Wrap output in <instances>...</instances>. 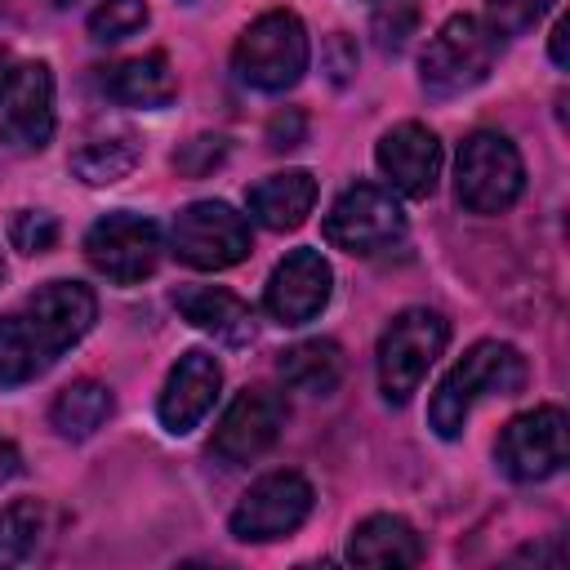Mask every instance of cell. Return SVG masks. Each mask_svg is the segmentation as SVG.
Returning a JSON list of instances; mask_svg holds the SVG:
<instances>
[{
  "label": "cell",
  "instance_id": "cell-1",
  "mask_svg": "<svg viewBox=\"0 0 570 570\" xmlns=\"http://www.w3.org/2000/svg\"><path fill=\"white\" fill-rule=\"evenodd\" d=\"M98 316V298L80 281H49L0 316V387L40 379L76 347Z\"/></svg>",
  "mask_w": 570,
  "mask_h": 570
},
{
  "label": "cell",
  "instance_id": "cell-2",
  "mask_svg": "<svg viewBox=\"0 0 570 570\" xmlns=\"http://www.w3.org/2000/svg\"><path fill=\"white\" fill-rule=\"evenodd\" d=\"M530 370H525V356L512 347V343H499V338H481L472 343L454 365L450 374L436 383L432 401H428V428L441 436V441H454L463 428H468V414L476 401H490V396H517L525 387Z\"/></svg>",
  "mask_w": 570,
  "mask_h": 570
},
{
  "label": "cell",
  "instance_id": "cell-3",
  "mask_svg": "<svg viewBox=\"0 0 570 570\" xmlns=\"http://www.w3.org/2000/svg\"><path fill=\"white\" fill-rule=\"evenodd\" d=\"M307 58H312V45H307L303 18L289 9H272L236 36L232 71L240 85H249L258 94H285L303 80Z\"/></svg>",
  "mask_w": 570,
  "mask_h": 570
},
{
  "label": "cell",
  "instance_id": "cell-4",
  "mask_svg": "<svg viewBox=\"0 0 570 570\" xmlns=\"http://www.w3.org/2000/svg\"><path fill=\"white\" fill-rule=\"evenodd\" d=\"M494 58H499V36L490 31V22L476 13H454L428 36L419 58V80L432 98H459L494 71Z\"/></svg>",
  "mask_w": 570,
  "mask_h": 570
},
{
  "label": "cell",
  "instance_id": "cell-5",
  "mask_svg": "<svg viewBox=\"0 0 570 570\" xmlns=\"http://www.w3.org/2000/svg\"><path fill=\"white\" fill-rule=\"evenodd\" d=\"M525 191V165L508 134L476 129L459 142L454 160V196L468 214H503Z\"/></svg>",
  "mask_w": 570,
  "mask_h": 570
},
{
  "label": "cell",
  "instance_id": "cell-6",
  "mask_svg": "<svg viewBox=\"0 0 570 570\" xmlns=\"http://www.w3.org/2000/svg\"><path fill=\"white\" fill-rule=\"evenodd\" d=\"M450 343V321L432 307H405L392 316V325L379 338V392L392 405H405L423 374L432 370V361L445 352Z\"/></svg>",
  "mask_w": 570,
  "mask_h": 570
},
{
  "label": "cell",
  "instance_id": "cell-7",
  "mask_svg": "<svg viewBox=\"0 0 570 570\" xmlns=\"http://www.w3.org/2000/svg\"><path fill=\"white\" fill-rule=\"evenodd\" d=\"M169 249L196 272H223L249 258V218L227 200H191L174 214Z\"/></svg>",
  "mask_w": 570,
  "mask_h": 570
},
{
  "label": "cell",
  "instance_id": "cell-8",
  "mask_svg": "<svg viewBox=\"0 0 570 570\" xmlns=\"http://www.w3.org/2000/svg\"><path fill=\"white\" fill-rule=\"evenodd\" d=\"M325 240L343 254H379L405 236V214L392 187L379 183H352L321 223Z\"/></svg>",
  "mask_w": 570,
  "mask_h": 570
},
{
  "label": "cell",
  "instance_id": "cell-9",
  "mask_svg": "<svg viewBox=\"0 0 570 570\" xmlns=\"http://www.w3.org/2000/svg\"><path fill=\"white\" fill-rule=\"evenodd\" d=\"M160 227L142 214L111 209L85 232V258L111 285H138L160 263Z\"/></svg>",
  "mask_w": 570,
  "mask_h": 570
},
{
  "label": "cell",
  "instance_id": "cell-10",
  "mask_svg": "<svg viewBox=\"0 0 570 570\" xmlns=\"http://www.w3.org/2000/svg\"><path fill=\"white\" fill-rule=\"evenodd\" d=\"M307 512H312V485H307V476L285 468V472L258 476L240 494V503L227 517V530L240 543H267V539L294 534L307 521Z\"/></svg>",
  "mask_w": 570,
  "mask_h": 570
},
{
  "label": "cell",
  "instance_id": "cell-11",
  "mask_svg": "<svg viewBox=\"0 0 570 570\" xmlns=\"http://www.w3.org/2000/svg\"><path fill=\"white\" fill-rule=\"evenodd\" d=\"M566 432H570V423H566L561 405H534L499 432L494 459L512 481H525V485L548 481L566 468V454H570Z\"/></svg>",
  "mask_w": 570,
  "mask_h": 570
},
{
  "label": "cell",
  "instance_id": "cell-12",
  "mask_svg": "<svg viewBox=\"0 0 570 570\" xmlns=\"http://www.w3.org/2000/svg\"><path fill=\"white\" fill-rule=\"evenodd\" d=\"M289 419V405L281 392L272 387H245L232 396V405L223 410L214 436H209V454L227 468H240V463H254L258 454H267L281 436Z\"/></svg>",
  "mask_w": 570,
  "mask_h": 570
},
{
  "label": "cell",
  "instance_id": "cell-13",
  "mask_svg": "<svg viewBox=\"0 0 570 570\" xmlns=\"http://www.w3.org/2000/svg\"><path fill=\"white\" fill-rule=\"evenodd\" d=\"M53 138V71L45 58L13 67L0 98V142L13 151H40Z\"/></svg>",
  "mask_w": 570,
  "mask_h": 570
},
{
  "label": "cell",
  "instance_id": "cell-14",
  "mask_svg": "<svg viewBox=\"0 0 570 570\" xmlns=\"http://www.w3.org/2000/svg\"><path fill=\"white\" fill-rule=\"evenodd\" d=\"M330 289H334V272L321 258V249H289L267 276L263 307L281 325H307L330 303Z\"/></svg>",
  "mask_w": 570,
  "mask_h": 570
},
{
  "label": "cell",
  "instance_id": "cell-15",
  "mask_svg": "<svg viewBox=\"0 0 570 570\" xmlns=\"http://www.w3.org/2000/svg\"><path fill=\"white\" fill-rule=\"evenodd\" d=\"M374 160L396 196L423 200V196H432V187L441 178V138L419 120H401L379 138Z\"/></svg>",
  "mask_w": 570,
  "mask_h": 570
},
{
  "label": "cell",
  "instance_id": "cell-16",
  "mask_svg": "<svg viewBox=\"0 0 570 570\" xmlns=\"http://www.w3.org/2000/svg\"><path fill=\"white\" fill-rule=\"evenodd\" d=\"M218 387H223V365L209 352H200V347L183 352L174 361L165 387H160V401H156V414H160L165 432H174V436L191 432L214 410Z\"/></svg>",
  "mask_w": 570,
  "mask_h": 570
},
{
  "label": "cell",
  "instance_id": "cell-17",
  "mask_svg": "<svg viewBox=\"0 0 570 570\" xmlns=\"http://www.w3.org/2000/svg\"><path fill=\"white\" fill-rule=\"evenodd\" d=\"M174 307L187 325H196L200 334H214L218 343L245 347L254 338V312L245 298H236L223 285H178L174 289Z\"/></svg>",
  "mask_w": 570,
  "mask_h": 570
},
{
  "label": "cell",
  "instance_id": "cell-18",
  "mask_svg": "<svg viewBox=\"0 0 570 570\" xmlns=\"http://www.w3.org/2000/svg\"><path fill=\"white\" fill-rule=\"evenodd\" d=\"M347 557L356 566H383V570H401V566H419L423 561V539L405 517L392 512H374L361 525H352L347 539Z\"/></svg>",
  "mask_w": 570,
  "mask_h": 570
},
{
  "label": "cell",
  "instance_id": "cell-19",
  "mask_svg": "<svg viewBox=\"0 0 570 570\" xmlns=\"http://www.w3.org/2000/svg\"><path fill=\"white\" fill-rule=\"evenodd\" d=\"M249 214L272 232H294L316 205V178L307 169H281L249 187Z\"/></svg>",
  "mask_w": 570,
  "mask_h": 570
},
{
  "label": "cell",
  "instance_id": "cell-20",
  "mask_svg": "<svg viewBox=\"0 0 570 570\" xmlns=\"http://www.w3.org/2000/svg\"><path fill=\"white\" fill-rule=\"evenodd\" d=\"M102 89L111 102L120 107H142V111H156V107H169L178 98V76L169 67V58L156 49V53H142V58H129V62H116L107 76H102Z\"/></svg>",
  "mask_w": 570,
  "mask_h": 570
},
{
  "label": "cell",
  "instance_id": "cell-21",
  "mask_svg": "<svg viewBox=\"0 0 570 570\" xmlns=\"http://www.w3.org/2000/svg\"><path fill=\"white\" fill-rule=\"evenodd\" d=\"M343 365L347 361H343V347L334 338H303V343L285 347L276 361L281 379L307 396H330L343 383Z\"/></svg>",
  "mask_w": 570,
  "mask_h": 570
},
{
  "label": "cell",
  "instance_id": "cell-22",
  "mask_svg": "<svg viewBox=\"0 0 570 570\" xmlns=\"http://www.w3.org/2000/svg\"><path fill=\"white\" fill-rule=\"evenodd\" d=\"M111 410H116V396H111L107 383H98V379H76V383H67V387L53 396L49 423H53V432H58L62 441H85V436H94V432L111 419Z\"/></svg>",
  "mask_w": 570,
  "mask_h": 570
},
{
  "label": "cell",
  "instance_id": "cell-23",
  "mask_svg": "<svg viewBox=\"0 0 570 570\" xmlns=\"http://www.w3.org/2000/svg\"><path fill=\"white\" fill-rule=\"evenodd\" d=\"M142 160V142L134 134H111V138H94L71 156V174L89 187H111L120 178L134 174V165Z\"/></svg>",
  "mask_w": 570,
  "mask_h": 570
},
{
  "label": "cell",
  "instance_id": "cell-24",
  "mask_svg": "<svg viewBox=\"0 0 570 570\" xmlns=\"http://www.w3.org/2000/svg\"><path fill=\"white\" fill-rule=\"evenodd\" d=\"M45 534V508L40 499H13L0 508V570L4 566H18L36 552Z\"/></svg>",
  "mask_w": 570,
  "mask_h": 570
},
{
  "label": "cell",
  "instance_id": "cell-25",
  "mask_svg": "<svg viewBox=\"0 0 570 570\" xmlns=\"http://www.w3.org/2000/svg\"><path fill=\"white\" fill-rule=\"evenodd\" d=\"M147 18H151V13H147V0H102V4L89 13V36H94L98 45L125 40V36L142 31Z\"/></svg>",
  "mask_w": 570,
  "mask_h": 570
},
{
  "label": "cell",
  "instance_id": "cell-26",
  "mask_svg": "<svg viewBox=\"0 0 570 570\" xmlns=\"http://www.w3.org/2000/svg\"><path fill=\"white\" fill-rule=\"evenodd\" d=\"M9 240L18 254H45L58 240V218L49 209H18L9 223Z\"/></svg>",
  "mask_w": 570,
  "mask_h": 570
},
{
  "label": "cell",
  "instance_id": "cell-27",
  "mask_svg": "<svg viewBox=\"0 0 570 570\" xmlns=\"http://www.w3.org/2000/svg\"><path fill=\"white\" fill-rule=\"evenodd\" d=\"M414 27H419V13L405 0H383L379 13H374V40H379L383 53L405 49V40L414 36Z\"/></svg>",
  "mask_w": 570,
  "mask_h": 570
},
{
  "label": "cell",
  "instance_id": "cell-28",
  "mask_svg": "<svg viewBox=\"0 0 570 570\" xmlns=\"http://www.w3.org/2000/svg\"><path fill=\"white\" fill-rule=\"evenodd\" d=\"M552 0H485V22L494 36H517L525 31Z\"/></svg>",
  "mask_w": 570,
  "mask_h": 570
},
{
  "label": "cell",
  "instance_id": "cell-29",
  "mask_svg": "<svg viewBox=\"0 0 570 570\" xmlns=\"http://www.w3.org/2000/svg\"><path fill=\"white\" fill-rule=\"evenodd\" d=\"M223 156H227V142L205 134V138L183 142V151H174V169H178V174H187V178H200V174H209Z\"/></svg>",
  "mask_w": 570,
  "mask_h": 570
},
{
  "label": "cell",
  "instance_id": "cell-30",
  "mask_svg": "<svg viewBox=\"0 0 570 570\" xmlns=\"http://www.w3.org/2000/svg\"><path fill=\"white\" fill-rule=\"evenodd\" d=\"M321 62H325V71H330V80H334V85H347V80H352V71H356V40H352L347 31L325 36Z\"/></svg>",
  "mask_w": 570,
  "mask_h": 570
},
{
  "label": "cell",
  "instance_id": "cell-31",
  "mask_svg": "<svg viewBox=\"0 0 570 570\" xmlns=\"http://www.w3.org/2000/svg\"><path fill=\"white\" fill-rule=\"evenodd\" d=\"M303 138H307V116L298 107H285L267 120V147L272 151H294Z\"/></svg>",
  "mask_w": 570,
  "mask_h": 570
},
{
  "label": "cell",
  "instance_id": "cell-32",
  "mask_svg": "<svg viewBox=\"0 0 570 570\" xmlns=\"http://www.w3.org/2000/svg\"><path fill=\"white\" fill-rule=\"evenodd\" d=\"M18 468H22L18 445H13L9 436H0V485H4V481H13V476H18Z\"/></svg>",
  "mask_w": 570,
  "mask_h": 570
},
{
  "label": "cell",
  "instance_id": "cell-33",
  "mask_svg": "<svg viewBox=\"0 0 570 570\" xmlns=\"http://www.w3.org/2000/svg\"><path fill=\"white\" fill-rule=\"evenodd\" d=\"M548 53L557 67H566V22H552V36H548Z\"/></svg>",
  "mask_w": 570,
  "mask_h": 570
},
{
  "label": "cell",
  "instance_id": "cell-34",
  "mask_svg": "<svg viewBox=\"0 0 570 570\" xmlns=\"http://www.w3.org/2000/svg\"><path fill=\"white\" fill-rule=\"evenodd\" d=\"M9 80H13V53H9V49H0V98H4Z\"/></svg>",
  "mask_w": 570,
  "mask_h": 570
},
{
  "label": "cell",
  "instance_id": "cell-35",
  "mask_svg": "<svg viewBox=\"0 0 570 570\" xmlns=\"http://www.w3.org/2000/svg\"><path fill=\"white\" fill-rule=\"evenodd\" d=\"M49 4H71V0H49Z\"/></svg>",
  "mask_w": 570,
  "mask_h": 570
},
{
  "label": "cell",
  "instance_id": "cell-36",
  "mask_svg": "<svg viewBox=\"0 0 570 570\" xmlns=\"http://www.w3.org/2000/svg\"><path fill=\"white\" fill-rule=\"evenodd\" d=\"M0 281H4V263H0Z\"/></svg>",
  "mask_w": 570,
  "mask_h": 570
},
{
  "label": "cell",
  "instance_id": "cell-37",
  "mask_svg": "<svg viewBox=\"0 0 570 570\" xmlns=\"http://www.w3.org/2000/svg\"><path fill=\"white\" fill-rule=\"evenodd\" d=\"M0 4H4V0H0Z\"/></svg>",
  "mask_w": 570,
  "mask_h": 570
},
{
  "label": "cell",
  "instance_id": "cell-38",
  "mask_svg": "<svg viewBox=\"0 0 570 570\" xmlns=\"http://www.w3.org/2000/svg\"><path fill=\"white\" fill-rule=\"evenodd\" d=\"M379 4H383V0H379Z\"/></svg>",
  "mask_w": 570,
  "mask_h": 570
}]
</instances>
